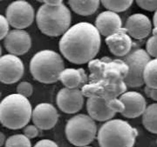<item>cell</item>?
<instances>
[{
	"instance_id": "cell-26",
	"label": "cell",
	"mask_w": 157,
	"mask_h": 147,
	"mask_svg": "<svg viewBox=\"0 0 157 147\" xmlns=\"http://www.w3.org/2000/svg\"><path fill=\"white\" fill-rule=\"evenodd\" d=\"M17 93L28 98L33 93V86L27 81L20 82L17 86Z\"/></svg>"
},
{
	"instance_id": "cell-29",
	"label": "cell",
	"mask_w": 157,
	"mask_h": 147,
	"mask_svg": "<svg viewBox=\"0 0 157 147\" xmlns=\"http://www.w3.org/2000/svg\"><path fill=\"white\" fill-rule=\"evenodd\" d=\"M23 132L26 138H28L29 139H32L39 136V130L34 124H27L24 127Z\"/></svg>"
},
{
	"instance_id": "cell-28",
	"label": "cell",
	"mask_w": 157,
	"mask_h": 147,
	"mask_svg": "<svg viewBox=\"0 0 157 147\" xmlns=\"http://www.w3.org/2000/svg\"><path fill=\"white\" fill-rule=\"evenodd\" d=\"M137 6L147 11H156L157 0H135Z\"/></svg>"
},
{
	"instance_id": "cell-18",
	"label": "cell",
	"mask_w": 157,
	"mask_h": 147,
	"mask_svg": "<svg viewBox=\"0 0 157 147\" xmlns=\"http://www.w3.org/2000/svg\"><path fill=\"white\" fill-rule=\"evenodd\" d=\"M94 26L99 33L107 38L122 28V21L116 12L105 11L97 16Z\"/></svg>"
},
{
	"instance_id": "cell-39",
	"label": "cell",
	"mask_w": 157,
	"mask_h": 147,
	"mask_svg": "<svg viewBox=\"0 0 157 147\" xmlns=\"http://www.w3.org/2000/svg\"><path fill=\"white\" fill-rule=\"evenodd\" d=\"M20 1H26V0H20Z\"/></svg>"
},
{
	"instance_id": "cell-31",
	"label": "cell",
	"mask_w": 157,
	"mask_h": 147,
	"mask_svg": "<svg viewBox=\"0 0 157 147\" xmlns=\"http://www.w3.org/2000/svg\"><path fill=\"white\" fill-rule=\"evenodd\" d=\"M33 147H59L56 143L50 139H42L35 144Z\"/></svg>"
},
{
	"instance_id": "cell-41",
	"label": "cell",
	"mask_w": 157,
	"mask_h": 147,
	"mask_svg": "<svg viewBox=\"0 0 157 147\" xmlns=\"http://www.w3.org/2000/svg\"><path fill=\"white\" fill-rule=\"evenodd\" d=\"M0 1H2V0H0Z\"/></svg>"
},
{
	"instance_id": "cell-16",
	"label": "cell",
	"mask_w": 157,
	"mask_h": 147,
	"mask_svg": "<svg viewBox=\"0 0 157 147\" xmlns=\"http://www.w3.org/2000/svg\"><path fill=\"white\" fill-rule=\"evenodd\" d=\"M125 31L135 39H143L152 31V23L147 16L142 13H135L128 18L125 24Z\"/></svg>"
},
{
	"instance_id": "cell-6",
	"label": "cell",
	"mask_w": 157,
	"mask_h": 147,
	"mask_svg": "<svg viewBox=\"0 0 157 147\" xmlns=\"http://www.w3.org/2000/svg\"><path fill=\"white\" fill-rule=\"evenodd\" d=\"M65 132L72 145L77 147L87 146L95 139L97 125L88 115L78 114L68 120Z\"/></svg>"
},
{
	"instance_id": "cell-33",
	"label": "cell",
	"mask_w": 157,
	"mask_h": 147,
	"mask_svg": "<svg viewBox=\"0 0 157 147\" xmlns=\"http://www.w3.org/2000/svg\"><path fill=\"white\" fill-rule=\"evenodd\" d=\"M42 3H44V5L50 6H58L61 5L63 3V0H42Z\"/></svg>"
},
{
	"instance_id": "cell-1",
	"label": "cell",
	"mask_w": 157,
	"mask_h": 147,
	"mask_svg": "<svg viewBox=\"0 0 157 147\" xmlns=\"http://www.w3.org/2000/svg\"><path fill=\"white\" fill-rule=\"evenodd\" d=\"M101 34L95 26L80 22L69 27L59 40V51L65 58L75 64H84L94 59L100 51Z\"/></svg>"
},
{
	"instance_id": "cell-5",
	"label": "cell",
	"mask_w": 157,
	"mask_h": 147,
	"mask_svg": "<svg viewBox=\"0 0 157 147\" xmlns=\"http://www.w3.org/2000/svg\"><path fill=\"white\" fill-rule=\"evenodd\" d=\"M65 69L61 56L52 50L37 52L30 62V72L33 79L42 84H53Z\"/></svg>"
},
{
	"instance_id": "cell-21",
	"label": "cell",
	"mask_w": 157,
	"mask_h": 147,
	"mask_svg": "<svg viewBox=\"0 0 157 147\" xmlns=\"http://www.w3.org/2000/svg\"><path fill=\"white\" fill-rule=\"evenodd\" d=\"M100 0H68V4L76 14L80 16L93 15L100 6Z\"/></svg>"
},
{
	"instance_id": "cell-19",
	"label": "cell",
	"mask_w": 157,
	"mask_h": 147,
	"mask_svg": "<svg viewBox=\"0 0 157 147\" xmlns=\"http://www.w3.org/2000/svg\"><path fill=\"white\" fill-rule=\"evenodd\" d=\"M86 110L91 119L100 122H106L115 116L116 112L107 106L105 99L99 97H89L86 101Z\"/></svg>"
},
{
	"instance_id": "cell-25",
	"label": "cell",
	"mask_w": 157,
	"mask_h": 147,
	"mask_svg": "<svg viewBox=\"0 0 157 147\" xmlns=\"http://www.w3.org/2000/svg\"><path fill=\"white\" fill-rule=\"evenodd\" d=\"M6 147H32V143L24 134L11 136L6 140Z\"/></svg>"
},
{
	"instance_id": "cell-37",
	"label": "cell",
	"mask_w": 157,
	"mask_h": 147,
	"mask_svg": "<svg viewBox=\"0 0 157 147\" xmlns=\"http://www.w3.org/2000/svg\"><path fill=\"white\" fill-rule=\"evenodd\" d=\"M36 1H38L39 3H42V0H36Z\"/></svg>"
},
{
	"instance_id": "cell-20",
	"label": "cell",
	"mask_w": 157,
	"mask_h": 147,
	"mask_svg": "<svg viewBox=\"0 0 157 147\" xmlns=\"http://www.w3.org/2000/svg\"><path fill=\"white\" fill-rule=\"evenodd\" d=\"M59 80L66 88L79 89L88 82V78L83 68H66L61 72Z\"/></svg>"
},
{
	"instance_id": "cell-13",
	"label": "cell",
	"mask_w": 157,
	"mask_h": 147,
	"mask_svg": "<svg viewBox=\"0 0 157 147\" xmlns=\"http://www.w3.org/2000/svg\"><path fill=\"white\" fill-rule=\"evenodd\" d=\"M32 119L39 130H51L58 123L59 114L56 108L52 104L40 103L33 109Z\"/></svg>"
},
{
	"instance_id": "cell-22",
	"label": "cell",
	"mask_w": 157,
	"mask_h": 147,
	"mask_svg": "<svg viewBox=\"0 0 157 147\" xmlns=\"http://www.w3.org/2000/svg\"><path fill=\"white\" fill-rule=\"evenodd\" d=\"M142 124L147 130L153 134L157 133V105L154 103L147 106L142 113Z\"/></svg>"
},
{
	"instance_id": "cell-35",
	"label": "cell",
	"mask_w": 157,
	"mask_h": 147,
	"mask_svg": "<svg viewBox=\"0 0 157 147\" xmlns=\"http://www.w3.org/2000/svg\"><path fill=\"white\" fill-rule=\"evenodd\" d=\"M156 19H157V13L156 11L154 13V16H153V26L154 28H156Z\"/></svg>"
},
{
	"instance_id": "cell-7",
	"label": "cell",
	"mask_w": 157,
	"mask_h": 147,
	"mask_svg": "<svg viewBox=\"0 0 157 147\" xmlns=\"http://www.w3.org/2000/svg\"><path fill=\"white\" fill-rule=\"evenodd\" d=\"M89 82L103 79H125L128 66L122 59H112L108 57L94 58L88 63Z\"/></svg>"
},
{
	"instance_id": "cell-4",
	"label": "cell",
	"mask_w": 157,
	"mask_h": 147,
	"mask_svg": "<svg viewBox=\"0 0 157 147\" xmlns=\"http://www.w3.org/2000/svg\"><path fill=\"white\" fill-rule=\"evenodd\" d=\"M71 21V11L63 4L58 6L42 5L36 15L39 31L48 37L62 36L69 29Z\"/></svg>"
},
{
	"instance_id": "cell-23",
	"label": "cell",
	"mask_w": 157,
	"mask_h": 147,
	"mask_svg": "<svg viewBox=\"0 0 157 147\" xmlns=\"http://www.w3.org/2000/svg\"><path fill=\"white\" fill-rule=\"evenodd\" d=\"M142 79L147 87L157 89V59H151L144 68Z\"/></svg>"
},
{
	"instance_id": "cell-38",
	"label": "cell",
	"mask_w": 157,
	"mask_h": 147,
	"mask_svg": "<svg viewBox=\"0 0 157 147\" xmlns=\"http://www.w3.org/2000/svg\"><path fill=\"white\" fill-rule=\"evenodd\" d=\"M82 147H91V146H88V145H87V146H82Z\"/></svg>"
},
{
	"instance_id": "cell-30",
	"label": "cell",
	"mask_w": 157,
	"mask_h": 147,
	"mask_svg": "<svg viewBox=\"0 0 157 147\" xmlns=\"http://www.w3.org/2000/svg\"><path fill=\"white\" fill-rule=\"evenodd\" d=\"M9 28L10 25L6 17L0 14V40L6 38V36L9 32Z\"/></svg>"
},
{
	"instance_id": "cell-40",
	"label": "cell",
	"mask_w": 157,
	"mask_h": 147,
	"mask_svg": "<svg viewBox=\"0 0 157 147\" xmlns=\"http://www.w3.org/2000/svg\"><path fill=\"white\" fill-rule=\"evenodd\" d=\"M0 95H1V93H0Z\"/></svg>"
},
{
	"instance_id": "cell-15",
	"label": "cell",
	"mask_w": 157,
	"mask_h": 147,
	"mask_svg": "<svg viewBox=\"0 0 157 147\" xmlns=\"http://www.w3.org/2000/svg\"><path fill=\"white\" fill-rule=\"evenodd\" d=\"M118 98L124 106L123 111L121 114L128 119L140 117L147 107L145 97L137 91H125Z\"/></svg>"
},
{
	"instance_id": "cell-12",
	"label": "cell",
	"mask_w": 157,
	"mask_h": 147,
	"mask_svg": "<svg viewBox=\"0 0 157 147\" xmlns=\"http://www.w3.org/2000/svg\"><path fill=\"white\" fill-rule=\"evenodd\" d=\"M56 104L59 110L67 114L78 112L84 105V95L80 89L62 88L56 96Z\"/></svg>"
},
{
	"instance_id": "cell-36",
	"label": "cell",
	"mask_w": 157,
	"mask_h": 147,
	"mask_svg": "<svg viewBox=\"0 0 157 147\" xmlns=\"http://www.w3.org/2000/svg\"><path fill=\"white\" fill-rule=\"evenodd\" d=\"M2 56V47H1V45H0V57Z\"/></svg>"
},
{
	"instance_id": "cell-27",
	"label": "cell",
	"mask_w": 157,
	"mask_h": 147,
	"mask_svg": "<svg viewBox=\"0 0 157 147\" xmlns=\"http://www.w3.org/2000/svg\"><path fill=\"white\" fill-rule=\"evenodd\" d=\"M146 52L152 57L156 58L157 49H156V36L150 37L146 43Z\"/></svg>"
},
{
	"instance_id": "cell-34",
	"label": "cell",
	"mask_w": 157,
	"mask_h": 147,
	"mask_svg": "<svg viewBox=\"0 0 157 147\" xmlns=\"http://www.w3.org/2000/svg\"><path fill=\"white\" fill-rule=\"evenodd\" d=\"M6 135L3 133V132H1L0 131V147L3 146L4 145H5V143H6Z\"/></svg>"
},
{
	"instance_id": "cell-24",
	"label": "cell",
	"mask_w": 157,
	"mask_h": 147,
	"mask_svg": "<svg viewBox=\"0 0 157 147\" xmlns=\"http://www.w3.org/2000/svg\"><path fill=\"white\" fill-rule=\"evenodd\" d=\"M107 11L113 12H122L127 11L132 6L134 0H100Z\"/></svg>"
},
{
	"instance_id": "cell-14",
	"label": "cell",
	"mask_w": 157,
	"mask_h": 147,
	"mask_svg": "<svg viewBox=\"0 0 157 147\" xmlns=\"http://www.w3.org/2000/svg\"><path fill=\"white\" fill-rule=\"evenodd\" d=\"M4 44L9 54L21 56L31 49L32 38L26 31L14 29L6 35Z\"/></svg>"
},
{
	"instance_id": "cell-11",
	"label": "cell",
	"mask_w": 157,
	"mask_h": 147,
	"mask_svg": "<svg viewBox=\"0 0 157 147\" xmlns=\"http://www.w3.org/2000/svg\"><path fill=\"white\" fill-rule=\"evenodd\" d=\"M25 72L23 61L17 56L6 54L0 57V82L6 85L15 84L22 79Z\"/></svg>"
},
{
	"instance_id": "cell-10",
	"label": "cell",
	"mask_w": 157,
	"mask_h": 147,
	"mask_svg": "<svg viewBox=\"0 0 157 147\" xmlns=\"http://www.w3.org/2000/svg\"><path fill=\"white\" fill-rule=\"evenodd\" d=\"M6 18L9 25L14 29L24 30L29 27L34 21L33 7L27 1L17 0L10 4L6 9Z\"/></svg>"
},
{
	"instance_id": "cell-9",
	"label": "cell",
	"mask_w": 157,
	"mask_h": 147,
	"mask_svg": "<svg viewBox=\"0 0 157 147\" xmlns=\"http://www.w3.org/2000/svg\"><path fill=\"white\" fill-rule=\"evenodd\" d=\"M124 63L128 66V73L124 79L127 87H140L144 85L142 74L144 68L151 60L149 56L143 49H135L123 57Z\"/></svg>"
},
{
	"instance_id": "cell-8",
	"label": "cell",
	"mask_w": 157,
	"mask_h": 147,
	"mask_svg": "<svg viewBox=\"0 0 157 147\" xmlns=\"http://www.w3.org/2000/svg\"><path fill=\"white\" fill-rule=\"evenodd\" d=\"M127 89L123 79H103L86 83L80 90L84 97H99L109 103L118 98Z\"/></svg>"
},
{
	"instance_id": "cell-3",
	"label": "cell",
	"mask_w": 157,
	"mask_h": 147,
	"mask_svg": "<svg viewBox=\"0 0 157 147\" xmlns=\"http://www.w3.org/2000/svg\"><path fill=\"white\" fill-rule=\"evenodd\" d=\"M138 130L122 119H110L97 130L100 147H134Z\"/></svg>"
},
{
	"instance_id": "cell-32",
	"label": "cell",
	"mask_w": 157,
	"mask_h": 147,
	"mask_svg": "<svg viewBox=\"0 0 157 147\" xmlns=\"http://www.w3.org/2000/svg\"><path fill=\"white\" fill-rule=\"evenodd\" d=\"M144 91L146 93V95L148 97H150L152 100L156 101L157 100V90L155 88H151V87H147L145 86L144 88Z\"/></svg>"
},
{
	"instance_id": "cell-2",
	"label": "cell",
	"mask_w": 157,
	"mask_h": 147,
	"mask_svg": "<svg viewBox=\"0 0 157 147\" xmlns=\"http://www.w3.org/2000/svg\"><path fill=\"white\" fill-rule=\"evenodd\" d=\"M32 112L27 97L17 93L10 94L0 102V123L11 130L22 129L32 119Z\"/></svg>"
},
{
	"instance_id": "cell-17",
	"label": "cell",
	"mask_w": 157,
	"mask_h": 147,
	"mask_svg": "<svg viewBox=\"0 0 157 147\" xmlns=\"http://www.w3.org/2000/svg\"><path fill=\"white\" fill-rule=\"evenodd\" d=\"M105 42L111 53L120 57H123L128 55L133 46L132 39L124 28H121L115 33L107 37Z\"/></svg>"
}]
</instances>
